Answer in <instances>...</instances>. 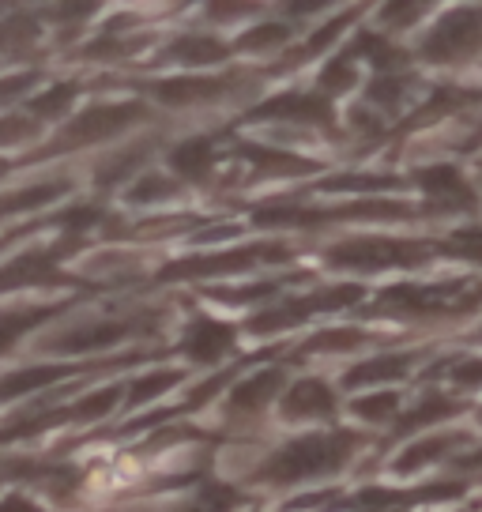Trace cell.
Returning <instances> with one entry per match:
<instances>
[{
  "label": "cell",
  "mask_w": 482,
  "mask_h": 512,
  "mask_svg": "<svg viewBox=\"0 0 482 512\" xmlns=\"http://www.w3.org/2000/svg\"><path fill=\"white\" fill-rule=\"evenodd\" d=\"M354 448H358V437L347 430L290 441L287 448H279L272 460L264 464V479L298 482V479H309V475H321V471H336V467H343L351 460Z\"/></svg>",
  "instance_id": "obj_1"
},
{
  "label": "cell",
  "mask_w": 482,
  "mask_h": 512,
  "mask_svg": "<svg viewBox=\"0 0 482 512\" xmlns=\"http://www.w3.org/2000/svg\"><path fill=\"white\" fill-rule=\"evenodd\" d=\"M426 256H430V249H426V245H418V241L354 238V241L336 245V249L328 253V264L377 272V268H411V264H422Z\"/></svg>",
  "instance_id": "obj_2"
},
{
  "label": "cell",
  "mask_w": 482,
  "mask_h": 512,
  "mask_svg": "<svg viewBox=\"0 0 482 512\" xmlns=\"http://www.w3.org/2000/svg\"><path fill=\"white\" fill-rule=\"evenodd\" d=\"M144 117V102H110V106H91L83 110L72 125L61 132V144L53 151H72V147L102 144L113 140L117 132H125L129 125H136Z\"/></svg>",
  "instance_id": "obj_3"
},
{
  "label": "cell",
  "mask_w": 482,
  "mask_h": 512,
  "mask_svg": "<svg viewBox=\"0 0 482 512\" xmlns=\"http://www.w3.org/2000/svg\"><path fill=\"white\" fill-rule=\"evenodd\" d=\"M260 260H287L283 245H249V249H230V253H211L193 256V260H174L162 268V279H204V275H226V272H245Z\"/></svg>",
  "instance_id": "obj_4"
},
{
  "label": "cell",
  "mask_w": 482,
  "mask_h": 512,
  "mask_svg": "<svg viewBox=\"0 0 482 512\" xmlns=\"http://www.w3.org/2000/svg\"><path fill=\"white\" fill-rule=\"evenodd\" d=\"M479 46H482V12L460 8V12L445 16L434 31H430L422 53H426L430 61L445 64V61H464V57H471Z\"/></svg>",
  "instance_id": "obj_5"
},
{
  "label": "cell",
  "mask_w": 482,
  "mask_h": 512,
  "mask_svg": "<svg viewBox=\"0 0 482 512\" xmlns=\"http://www.w3.org/2000/svg\"><path fill=\"white\" fill-rule=\"evenodd\" d=\"M362 298V287H354V283H343V287H332V290H317V294H309V298H298V302L283 305V309H268V313H260L253 317V332H279V328H290V324H298V320H306L309 313H317V309H343V305H354Z\"/></svg>",
  "instance_id": "obj_6"
},
{
  "label": "cell",
  "mask_w": 482,
  "mask_h": 512,
  "mask_svg": "<svg viewBox=\"0 0 482 512\" xmlns=\"http://www.w3.org/2000/svg\"><path fill=\"white\" fill-rule=\"evenodd\" d=\"M471 302H479V290L460 294L456 287H392L381 294V309L392 313H445V309H467Z\"/></svg>",
  "instance_id": "obj_7"
},
{
  "label": "cell",
  "mask_w": 482,
  "mask_h": 512,
  "mask_svg": "<svg viewBox=\"0 0 482 512\" xmlns=\"http://www.w3.org/2000/svg\"><path fill=\"white\" fill-rule=\"evenodd\" d=\"M132 332L129 320H83V324H72L65 328L61 336L49 339L53 351H65V354H87V351H106L113 343Z\"/></svg>",
  "instance_id": "obj_8"
},
{
  "label": "cell",
  "mask_w": 482,
  "mask_h": 512,
  "mask_svg": "<svg viewBox=\"0 0 482 512\" xmlns=\"http://www.w3.org/2000/svg\"><path fill=\"white\" fill-rule=\"evenodd\" d=\"M61 279L65 275L57 272L53 253H19L0 264V294L27 287H49V283H61Z\"/></svg>",
  "instance_id": "obj_9"
},
{
  "label": "cell",
  "mask_w": 482,
  "mask_h": 512,
  "mask_svg": "<svg viewBox=\"0 0 482 512\" xmlns=\"http://www.w3.org/2000/svg\"><path fill=\"white\" fill-rule=\"evenodd\" d=\"M418 185L422 192L441 204V208H471L475 204V192L471 185L464 181L460 170H452V166H426V170H418Z\"/></svg>",
  "instance_id": "obj_10"
},
{
  "label": "cell",
  "mask_w": 482,
  "mask_h": 512,
  "mask_svg": "<svg viewBox=\"0 0 482 512\" xmlns=\"http://www.w3.org/2000/svg\"><path fill=\"white\" fill-rule=\"evenodd\" d=\"M253 117H287V121H302V125H332V106L317 95H279L264 102Z\"/></svg>",
  "instance_id": "obj_11"
},
{
  "label": "cell",
  "mask_w": 482,
  "mask_h": 512,
  "mask_svg": "<svg viewBox=\"0 0 482 512\" xmlns=\"http://www.w3.org/2000/svg\"><path fill=\"white\" fill-rule=\"evenodd\" d=\"M72 373H76L72 366H27V369H16V373L0 377V403L23 400V396H31V392H38V388H49V384L65 381V377H72Z\"/></svg>",
  "instance_id": "obj_12"
},
{
  "label": "cell",
  "mask_w": 482,
  "mask_h": 512,
  "mask_svg": "<svg viewBox=\"0 0 482 512\" xmlns=\"http://www.w3.org/2000/svg\"><path fill=\"white\" fill-rule=\"evenodd\" d=\"M234 343V328L223 324V320H196L189 328V339H185V351L193 354L196 362H215L223 358Z\"/></svg>",
  "instance_id": "obj_13"
},
{
  "label": "cell",
  "mask_w": 482,
  "mask_h": 512,
  "mask_svg": "<svg viewBox=\"0 0 482 512\" xmlns=\"http://www.w3.org/2000/svg\"><path fill=\"white\" fill-rule=\"evenodd\" d=\"M283 411L290 418H306V415H332L336 411V396H332V388L324 381H298L290 388L287 396H283Z\"/></svg>",
  "instance_id": "obj_14"
},
{
  "label": "cell",
  "mask_w": 482,
  "mask_h": 512,
  "mask_svg": "<svg viewBox=\"0 0 482 512\" xmlns=\"http://www.w3.org/2000/svg\"><path fill=\"white\" fill-rule=\"evenodd\" d=\"M226 87H230L226 80H162L155 87V98L174 106V110H185V106H196V102L219 98Z\"/></svg>",
  "instance_id": "obj_15"
},
{
  "label": "cell",
  "mask_w": 482,
  "mask_h": 512,
  "mask_svg": "<svg viewBox=\"0 0 482 512\" xmlns=\"http://www.w3.org/2000/svg\"><path fill=\"white\" fill-rule=\"evenodd\" d=\"M279 384H283V369H260V373H253L249 381H241L238 388H234L230 407H234V411H245V415H257L260 407L272 403V396L279 392Z\"/></svg>",
  "instance_id": "obj_16"
},
{
  "label": "cell",
  "mask_w": 482,
  "mask_h": 512,
  "mask_svg": "<svg viewBox=\"0 0 482 512\" xmlns=\"http://www.w3.org/2000/svg\"><path fill=\"white\" fill-rule=\"evenodd\" d=\"M65 192H68L65 181H46V185H27V189L4 192V196H0V219L42 208V204H49V200H61Z\"/></svg>",
  "instance_id": "obj_17"
},
{
  "label": "cell",
  "mask_w": 482,
  "mask_h": 512,
  "mask_svg": "<svg viewBox=\"0 0 482 512\" xmlns=\"http://www.w3.org/2000/svg\"><path fill=\"white\" fill-rule=\"evenodd\" d=\"M238 155H241V159L253 162L260 174H306V170H313L306 159H298V155H287V151H275V147L241 144Z\"/></svg>",
  "instance_id": "obj_18"
},
{
  "label": "cell",
  "mask_w": 482,
  "mask_h": 512,
  "mask_svg": "<svg viewBox=\"0 0 482 512\" xmlns=\"http://www.w3.org/2000/svg\"><path fill=\"white\" fill-rule=\"evenodd\" d=\"M53 305H38V309H8L0 313V354H8L19 339L31 332L34 324H42L46 317H53Z\"/></svg>",
  "instance_id": "obj_19"
},
{
  "label": "cell",
  "mask_w": 482,
  "mask_h": 512,
  "mask_svg": "<svg viewBox=\"0 0 482 512\" xmlns=\"http://www.w3.org/2000/svg\"><path fill=\"white\" fill-rule=\"evenodd\" d=\"M211 159H215V144H211L208 136H196V140H185L181 147H174V155H170V166H174L181 177H200L211 170Z\"/></svg>",
  "instance_id": "obj_20"
},
{
  "label": "cell",
  "mask_w": 482,
  "mask_h": 512,
  "mask_svg": "<svg viewBox=\"0 0 482 512\" xmlns=\"http://www.w3.org/2000/svg\"><path fill=\"white\" fill-rule=\"evenodd\" d=\"M460 441H467L464 433H437V437H426V441H418V445H411L407 452H403L400 460H396V471H418L422 464H434V460H441L449 448H456Z\"/></svg>",
  "instance_id": "obj_21"
},
{
  "label": "cell",
  "mask_w": 482,
  "mask_h": 512,
  "mask_svg": "<svg viewBox=\"0 0 482 512\" xmlns=\"http://www.w3.org/2000/svg\"><path fill=\"white\" fill-rule=\"evenodd\" d=\"M411 366V358L407 354H381V358H373V362H362V366H354L347 373V384L358 388V384H377V381H400L403 373Z\"/></svg>",
  "instance_id": "obj_22"
},
{
  "label": "cell",
  "mask_w": 482,
  "mask_h": 512,
  "mask_svg": "<svg viewBox=\"0 0 482 512\" xmlns=\"http://www.w3.org/2000/svg\"><path fill=\"white\" fill-rule=\"evenodd\" d=\"M170 57L181 64H215V61H226L230 49H226L223 42H215V38L185 34V38H177L174 46H170Z\"/></svg>",
  "instance_id": "obj_23"
},
{
  "label": "cell",
  "mask_w": 482,
  "mask_h": 512,
  "mask_svg": "<svg viewBox=\"0 0 482 512\" xmlns=\"http://www.w3.org/2000/svg\"><path fill=\"white\" fill-rule=\"evenodd\" d=\"M321 192H388L400 189V177L392 174H343V177H324Z\"/></svg>",
  "instance_id": "obj_24"
},
{
  "label": "cell",
  "mask_w": 482,
  "mask_h": 512,
  "mask_svg": "<svg viewBox=\"0 0 482 512\" xmlns=\"http://www.w3.org/2000/svg\"><path fill=\"white\" fill-rule=\"evenodd\" d=\"M34 42H38V19L23 12L0 19V53H27Z\"/></svg>",
  "instance_id": "obj_25"
},
{
  "label": "cell",
  "mask_w": 482,
  "mask_h": 512,
  "mask_svg": "<svg viewBox=\"0 0 482 512\" xmlns=\"http://www.w3.org/2000/svg\"><path fill=\"white\" fill-rule=\"evenodd\" d=\"M76 91H80L76 83H53L46 95H38L31 102V117L34 121H38V117H61V113L76 102Z\"/></svg>",
  "instance_id": "obj_26"
},
{
  "label": "cell",
  "mask_w": 482,
  "mask_h": 512,
  "mask_svg": "<svg viewBox=\"0 0 482 512\" xmlns=\"http://www.w3.org/2000/svg\"><path fill=\"white\" fill-rule=\"evenodd\" d=\"M449 415H456V403L445 400V396H430V400L418 403L411 415L400 418V433L415 430V426H430V422H437V418H449Z\"/></svg>",
  "instance_id": "obj_27"
},
{
  "label": "cell",
  "mask_w": 482,
  "mask_h": 512,
  "mask_svg": "<svg viewBox=\"0 0 482 512\" xmlns=\"http://www.w3.org/2000/svg\"><path fill=\"white\" fill-rule=\"evenodd\" d=\"M354 53H358V57H366V61H373L377 68H392V64H403L400 49L388 46L385 38H377V34H358V38H354Z\"/></svg>",
  "instance_id": "obj_28"
},
{
  "label": "cell",
  "mask_w": 482,
  "mask_h": 512,
  "mask_svg": "<svg viewBox=\"0 0 482 512\" xmlns=\"http://www.w3.org/2000/svg\"><path fill=\"white\" fill-rule=\"evenodd\" d=\"M177 381H181V373H177V369H159V373H151V377H140V381L132 384L129 403L132 407H140V403L155 400V396H162V392H170Z\"/></svg>",
  "instance_id": "obj_29"
},
{
  "label": "cell",
  "mask_w": 482,
  "mask_h": 512,
  "mask_svg": "<svg viewBox=\"0 0 482 512\" xmlns=\"http://www.w3.org/2000/svg\"><path fill=\"white\" fill-rule=\"evenodd\" d=\"M366 336L362 332H354V328H328V332H317V336L309 339L302 351H354V347H362Z\"/></svg>",
  "instance_id": "obj_30"
},
{
  "label": "cell",
  "mask_w": 482,
  "mask_h": 512,
  "mask_svg": "<svg viewBox=\"0 0 482 512\" xmlns=\"http://www.w3.org/2000/svg\"><path fill=\"white\" fill-rule=\"evenodd\" d=\"M441 249H445L449 256L482 264V226H464V230H456L452 238L441 241Z\"/></svg>",
  "instance_id": "obj_31"
},
{
  "label": "cell",
  "mask_w": 482,
  "mask_h": 512,
  "mask_svg": "<svg viewBox=\"0 0 482 512\" xmlns=\"http://www.w3.org/2000/svg\"><path fill=\"white\" fill-rule=\"evenodd\" d=\"M290 38V27L287 23H260V27H253L249 34H241L238 38V49H275V46H283Z\"/></svg>",
  "instance_id": "obj_32"
},
{
  "label": "cell",
  "mask_w": 482,
  "mask_h": 512,
  "mask_svg": "<svg viewBox=\"0 0 482 512\" xmlns=\"http://www.w3.org/2000/svg\"><path fill=\"white\" fill-rule=\"evenodd\" d=\"M117 403H121V388H102V392L83 396V400L72 407V415L76 418H106Z\"/></svg>",
  "instance_id": "obj_33"
},
{
  "label": "cell",
  "mask_w": 482,
  "mask_h": 512,
  "mask_svg": "<svg viewBox=\"0 0 482 512\" xmlns=\"http://www.w3.org/2000/svg\"><path fill=\"white\" fill-rule=\"evenodd\" d=\"M234 505H238V494H234L230 486H219V482H215V486H204L200 497H196L185 512H230Z\"/></svg>",
  "instance_id": "obj_34"
},
{
  "label": "cell",
  "mask_w": 482,
  "mask_h": 512,
  "mask_svg": "<svg viewBox=\"0 0 482 512\" xmlns=\"http://www.w3.org/2000/svg\"><path fill=\"white\" fill-rule=\"evenodd\" d=\"M38 132V121L31 113H8L0 117V144H23Z\"/></svg>",
  "instance_id": "obj_35"
},
{
  "label": "cell",
  "mask_w": 482,
  "mask_h": 512,
  "mask_svg": "<svg viewBox=\"0 0 482 512\" xmlns=\"http://www.w3.org/2000/svg\"><path fill=\"white\" fill-rule=\"evenodd\" d=\"M400 407V400H396V392H377V396H362V400H354V415L358 418H370V422H377V418H388L392 411Z\"/></svg>",
  "instance_id": "obj_36"
},
{
  "label": "cell",
  "mask_w": 482,
  "mask_h": 512,
  "mask_svg": "<svg viewBox=\"0 0 482 512\" xmlns=\"http://www.w3.org/2000/svg\"><path fill=\"white\" fill-rule=\"evenodd\" d=\"M174 192V181H166L159 174H147L144 181H136L129 192L132 204H151V200H162V196H170Z\"/></svg>",
  "instance_id": "obj_37"
},
{
  "label": "cell",
  "mask_w": 482,
  "mask_h": 512,
  "mask_svg": "<svg viewBox=\"0 0 482 512\" xmlns=\"http://www.w3.org/2000/svg\"><path fill=\"white\" fill-rule=\"evenodd\" d=\"M351 83H354V68H351V61H347V57L332 61L321 72V87H324V91H332V95H336V91H347Z\"/></svg>",
  "instance_id": "obj_38"
},
{
  "label": "cell",
  "mask_w": 482,
  "mask_h": 512,
  "mask_svg": "<svg viewBox=\"0 0 482 512\" xmlns=\"http://www.w3.org/2000/svg\"><path fill=\"white\" fill-rule=\"evenodd\" d=\"M351 19H354V16H339L336 23H328V27H321V31H317V34H313V38L306 42V49H302V57H313V53H321V49L328 46V42H336L339 31H343V27L351 23Z\"/></svg>",
  "instance_id": "obj_39"
},
{
  "label": "cell",
  "mask_w": 482,
  "mask_h": 512,
  "mask_svg": "<svg viewBox=\"0 0 482 512\" xmlns=\"http://www.w3.org/2000/svg\"><path fill=\"white\" fill-rule=\"evenodd\" d=\"M34 72H19V76H8V80H0V106H8V102H16L19 95H27L34 87Z\"/></svg>",
  "instance_id": "obj_40"
},
{
  "label": "cell",
  "mask_w": 482,
  "mask_h": 512,
  "mask_svg": "<svg viewBox=\"0 0 482 512\" xmlns=\"http://www.w3.org/2000/svg\"><path fill=\"white\" fill-rule=\"evenodd\" d=\"M136 162H140V151H125L121 159H113V162H106V166H102V174H98V181H102V185H113L117 177L129 174V170L136 166Z\"/></svg>",
  "instance_id": "obj_41"
},
{
  "label": "cell",
  "mask_w": 482,
  "mask_h": 512,
  "mask_svg": "<svg viewBox=\"0 0 482 512\" xmlns=\"http://www.w3.org/2000/svg\"><path fill=\"white\" fill-rule=\"evenodd\" d=\"M400 91H403V83H400V80H377V83L370 87V98H373V102H381V106H388V110H392V106L400 102Z\"/></svg>",
  "instance_id": "obj_42"
},
{
  "label": "cell",
  "mask_w": 482,
  "mask_h": 512,
  "mask_svg": "<svg viewBox=\"0 0 482 512\" xmlns=\"http://www.w3.org/2000/svg\"><path fill=\"white\" fill-rule=\"evenodd\" d=\"M275 283H253V287L245 290H234V294H215L219 302H253V298H268V294H275Z\"/></svg>",
  "instance_id": "obj_43"
},
{
  "label": "cell",
  "mask_w": 482,
  "mask_h": 512,
  "mask_svg": "<svg viewBox=\"0 0 482 512\" xmlns=\"http://www.w3.org/2000/svg\"><path fill=\"white\" fill-rule=\"evenodd\" d=\"M415 16H422V4H388L385 8V23H396V27H407Z\"/></svg>",
  "instance_id": "obj_44"
},
{
  "label": "cell",
  "mask_w": 482,
  "mask_h": 512,
  "mask_svg": "<svg viewBox=\"0 0 482 512\" xmlns=\"http://www.w3.org/2000/svg\"><path fill=\"white\" fill-rule=\"evenodd\" d=\"M452 381H460V384H482V358L460 362V366L452 369Z\"/></svg>",
  "instance_id": "obj_45"
},
{
  "label": "cell",
  "mask_w": 482,
  "mask_h": 512,
  "mask_svg": "<svg viewBox=\"0 0 482 512\" xmlns=\"http://www.w3.org/2000/svg\"><path fill=\"white\" fill-rule=\"evenodd\" d=\"M0 512H46L42 509V505H34L31 497H4V501H0Z\"/></svg>",
  "instance_id": "obj_46"
},
{
  "label": "cell",
  "mask_w": 482,
  "mask_h": 512,
  "mask_svg": "<svg viewBox=\"0 0 482 512\" xmlns=\"http://www.w3.org/2000/svg\"><path fill=\"white\" fill-rule=\"evenodd\" d=\"M208 12L211 16H238V12H245V4H211Z\"/></svg>",
  "instance_id": "obj_47"
},
{
  "label": "cell",
  "mask_w": 482,
  "mask_h": 512,
  "mask_svg": "<svg viewBox=\"0 0 482 512\" xmlns=\"http://www.w3.org/2000/svg\"><path fill=\"white\" fill-rule=\"evenodd\" d=\"M324 8V0H306V4H290V12H317Z\"/></svg>",
  "instance_id": "obj_48"
},
{
  "label": "cell",
  "mask_w": 482,
  "mask_h": 512,
  "mask_svg": "<svg viewBox=\"0 0 482 512\" xmlns=\"http://www.w3.org/2000/svg\"><path fill=\"white\" fill-rule=\"evenodd\" d=\"M8 170H12V162H8V159H0V177L8 174Z\"/></svg>",
  "instance_id": "obj_49"
}]
</instances>
